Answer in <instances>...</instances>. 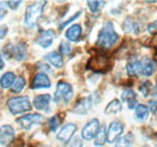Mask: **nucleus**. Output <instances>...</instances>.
<instances>
[{
  "label": "nucleus",
  "mask_w": 157,
  "mask_h": 147,
  "mask_svg": "<svg viewBox=\"0 0 157 147\" xmlns=\"http://www.w3.org/2000/svg\"><path fill=\"white\" fill-rule=\"evenodd\" d=\"M5 4L10 7V9H12V10H16L18 6H20L21 4H22V1H5Z\"/></svg>",
  "instance_id": "nucleus-34"
},
{
  "label": "nucleus",
  "mask_w": 157,
  "mask_h": 147,
  "mask_svg": "<svg viewBox=\"0 0 157 147\" xmlns=\"http://www.w3.org/2000/svg\"><path fill=\"white\" fill-rule=\"evenodd\" d=\"M6 34H7V27L6 25H1L0 27V40L6 36Z\"/></svg>",
  "instance_id": "nucleus-37"
},
{
  "label": "nucleus",
  "mask_w": 157,
  "mask_h": 147,
  "mask_svg": "<svg viewBox=\"0 0 157 147\" xmlns=\"http://www.w3.org/2000/svg\"><path fill=\"white\" fill-rule=\"evenodd\" d=\"M15 80H16V76H15V74L13 73H11V71L5 73L1 77H0V86H1V88L6 89V88L12 87Z\"/></svg>",
  "instance_id": "nucleus-20"
},
{
  "label": "nucleus",
  "mask_w": 157,
  "mask_h": 147,
  "mask_svg": "<svg viewBox=\"0 0 157 147\" xmlns=\"http://www.w3.org/2000/svg\"><path fill=\"white\" fill-rule=\"evenodd\" d=\"M51 87V80L50 77L44 73H38L33 81H32V88L33 89H41V88H50Z\"/></svg>",
  "instance_id": "nucleus-13"
},
{
  "label": "nucleus",
  "mask_w": 157,
  "mask_h": 147,
  "mask_svg": "<svg viewBox=\"0 0 157 147\" xmlns=\"http://www.w3.org/2000/svg\"><path fill=\"white\" fill-rule=\"evenodd\" d=\"M48 126H50V129H51V131H56L58 127L60 126V118H59V116H53V117H51L50 118V121H48Z\"/></svg>",
  "instance_id": "nucleus-29"
},
{
  "label": "nucleus",
  "mask_w": 157,
  "mask_h": 147,
  "mask_svg": "<svg viewBox=\"0 0 157 147\" xmlns=\"http://www.w3.org/2000/svg\"><path fill=\"white\" fill-rule=\"evenodd\" d=\"M80 15H81V11L76 12V13H75V15H74L73 17H70V18H68L67 21H64V22H63V23H62V24L59 25V29H64V28H65V27H67V25H68L69 23H71L73 21H75L76 18H78V16H80Z\"/></svg>",
  "instance_id": "nucleus-32"
},
{
  "label": "nucleus",
  "mask_w": 157,
  "mask_h": 147,
  "mask_svg": "<svg viewBox=\"0 0 157 147\" xmlns=\"http://www.w3.org/2000/svg\"><path fill=\"white\" fill-rule=\"evenodd\" d=\"M81 35H82V27L80 24H73L65 32V37L71 42H78Z\"/></svg>",
  "instance_id": "nucleus-17"
},
{
  "label": "nucleus",
  "mask_w": 157,
  "mask_h": 147,
  "mask_svg": "<svg viewBox=\"0 0 157 147\" xmlns=\"http://www.w3.org/2000/svg\"><path fill=\"white\" fill-rule=\"evenodd\" d=\"M99 129H100L99 121L97 118H93L88 123L85 124V127L82 128V131H81V136L83 140H92L98 134Z\"/></svg>",
  "instance_id": "nucleus-8"
},
{
  "label": "nucleus",
  "mask_w": 157,
  "mask_h": 147,
  "mask_svg": "<svg viewBox=\"0 0 157 147\" xmlns=\"http://www.w3.org/2000/svg\"><path fill=\"white\" fill-rule=\"evenodd\" d=\"M145 147H147V146H145Z\"/></svg>",
  "instance_id": "nucleus-41"
},
{
  "label": "nucleus",
  "mask_w": 157,
  "mask_h": 147,
  "mask_svg": "<svg viewBox=\"0 0 157 147\" xmlns=\"http://www.w3.org/2000/svg\"><path fill=\"white\" fill-rule=\"evenodd\" d=\"M147 32L150 34H157V19L147 25Z\"/></svg>",
  "instance_id": "nucleus-33"
},
{
  "label": "nucleus",
  "mask_w": 157,
  "mask_h": 147,
  "mask_svg": "<svg viewBox=\"0 0 157 147\" xmlns=\"http://www.w3.org/2000/svg\"><path fill=\"white\" fill-rule=\"evenodd\" d=\"M134 141V135L132 133H128L121 138H118L115 142V147H131Z\"/></svg>",
  "instance_id": "nucleus-21"
},
{
  "label": "nucleus",
  "mask_w": 157,
  "mask_h": 147,
  "mask_svg": "<svg viewBox=\"0 0 157 147\" xmlns=\"http://www.w3.org/2000/svg\"><path fill=\"white\" fill-rule=\"evenodd\" d=\"M45 5H46V1H39V2H33L27 7L25 16H24V24L27 27L32 28L38 23V21L42 15Z\"/></svg>",
  "instance_id": "nucleus-3"
},
{
  "label": "nucleus",
  "mask_w": 157,
  "mask_h": 147,
  "mask_svg": "<svg viewBox=\"0 0 157 147\" xmlns=\"http://www.w3.org/2000/svg\"><path fill=\"white\" fill-rule=\"evenodd\" d=\"M15 139V130L11 126L5 124L0 127V145L6 146L11 144Z\"/></svg>",
  "instance_id": "nucleus-11"
},
{
  "label": "nucleus",
  "mask_w": 157,
  "mask_h": 147,
  "mask_svg": "<svg viewBox=\"0 0 157 147\" xmlns=\"http://www.w3.org/2000/svg\"><path fill=\"white\" fill-rule=\"evenodd\" d=\"M157 69V64L156 62L150 58V57H143L140 60H139V75H143V76H151L154 75Z\"/></svg>",
  "instance_id": "nucleus-6"
},
{
  "label": "nucleus",
  "mask_w": 157,
  "mask_h": 147,
  "mask_svg": "<svg viewBox=\"0 0 157 147\" xmlns=\"http://www.w3.org/2000/svg\"><path fill=\"white\" fill-rule=\"evenodd\" d=\"M6 13H7V12H6V10H5L2 6H0V19L4 18V17L6 16Z\"/></svg>",
  "instance_id": "nucleus-38"
},
{
  "label": "nucleus",
  "mask_w": 157,
  "mask_h": 147,
  "mask_svg": "<svg viewBox=\"0 0 157 147\" xmlns=\"http://www.w3.org/2000/svg\"><path fill=\"white\" fill-rule=\"evenodd\" d=\"M156 50H157V48H156Z\"/></svg>",
  "instance_id": "nucleus-42"
},
{
  "label": "nucleus",
  "mask_w": 157,
  "mask_h": 147,
  "mask_svg": "<svg viewBox=\"0 0 157 147\" xmlns=\"http://www.w3.org/2000/svg\"><path fill=\"white\" fill-rule=\"evenodd\" d=\"M73 95H74V91H73L71 85H69L67 82H63V81L58 82L56 92H55V100L57 103L62 101V103L68 104L71 100Z\"/></svg>",
  "instance_id": "nucleus-5"
},
{
  "label": "nucleus",
  "mask_w": 157,
  "mask_h": 147,
  "mask_svg": "<svg viewBox=\"0 0 157 147\" xmlns=\"http://www.w3.org/2000/svg\"><path fill=\"white\" fill-rule=\"evenodd\" d=\"M75 131H76V124H74V123H67L63 128L59 130V133L57 134V139H58L59 141L67 144L73 138V135L75 134Z\"/></svg>",
  "instance_id": "nucleus-12"
},
{
  "label": "nucleus",
  "mask_w": 157,
  "mask_h": 147,
  "mask_svg": "<svg viewBox=\"0 0 157 147\" xmlns=\"http://www.w3.org/2000/svg\"><path fill=\"white\" fill-rule=\"evenodd\" d=\"M118 41V34L115 32L113 23L106 22L103 28L100 29L98 34V39H97V45L99 47L103 48H110L113 46L116 45Z\"/></svg>",
  "instance_id": "nucleus-1"
},
{
  "label": "nucleus",
  "mask_w": 157,
  "mask_h": 147,
  "mask_svg": "<svg viewBox=\"0 0 157 147\" xmlns=\"http://www.w3.org/2000/svg\"><path fill=\"white\" fill-rule=\"evenodd\" d=\"M152 95L157 98V85L155 86V87H154V89H152Z\"/></svg>",
  "instance_id": "nucleus-40"
},
{
  "label": "nucleus",
  "mask_w": 157,
  "mask_h": 147,
  "mask_svg": "<svg viewBox=\"0 0 157 147\" xmlns=\"http://www.w3.org/2000/svg\"><path fill=\"white\" fill-rule=\"evenodd\" d=\"M127 71L129 75H138V71H139V60L138 59H133L127 64Z\"/></svg>",
  "instance_id": "nucleus-27"
},
{
  "label": "nucleus",
  "mask_w": 157,
  "mask_h": 147,
  "mask_svg": "<svg viewBox=\"0 0 157 147\" xmlns=\"http://www.w3.org/2000/svg\"><path fill=\"white\" fill-rule=\"evenodd\" d=\"M45 58L55 68H62L63 66V57L58 52H50Z\"/></svg>",
  "instance_id": "nucleus-19"
},
{
  "label": "nucleus",
  "mask_w": 157,
  "mask_h": 147,
  "mask_svg": "<svg viewBox=\"0 0 157 147\" xmlns=\"http://www.w3.org/2000/svg\"><path fill=\"white\" fill-rule=\"evenodd\" d=\"M34 107L39 111H50V104H51V95L50 94H40L34 98Z\"/></svg>",
  "instance_id": "nucleus-15"
},
{
  "label": "nucleus",
  "mask_w": 157,
  "mask_h": 147,
  "mask_svg": "<svg viewBox=\"0 0 157 147\" xmlns=\"http://www.w3.org/2000/svg\"><path fill=\"white\" fill-rule=\"evenodd\" d=\"M93 105V101H92V96H87V98H82L80 99L76 105L74 106L73 112L74 113H78V115H86L88 110L92 107Z\"/></svg>",
  "instance_id": "nucleus-16"
},
{
  "label": "nucleus",
  "mask_w": 157,
  "mask_h": 147,
  "mask_svg": "<svg viewBox=\"0 0 157 147\" xmlns=\"http://www.w3.org/2000/svg\"><path fill=\"white\" fill-rule=\"evenodd\" d=\"M25 87V80H24V77H16V80H15V82H13V85H12V92L13 93H18L21 92L23 88Z\"/></svg>",
  "instance_id": "nucleus-26"
},
{
  "label": "nucleus",
  "mask_w": 157,
  "mask_h": 147,
  "mask_svg": "<svg viewBox=\"0 0 157 147\" xmlns=\"http://www.w3.org/2000/svg\"><path fill=\"white\" fill-rule=\"evenodd\" d=\"M123 129H124V126L122 122H120V121L111 122L108 127V130H106V141L108 142L116 141L120 138V135L123 133Z\"/></svg>",
  "instance_id": "nucleus-9"
},
{
  "label": "nucleus",
  "mask_w": 157,
  "mask_h": 147,
  "mask_svg": "<svg viewBox=\"0 0 157 147\" xmlns=\"http://www.w3.org/2000/svg\"><path fill=\"white\" fill-rule=\"evenodd\" d=\"M55 37H56V34L53 30H42L36 39V43L42 48H47L53 43Z\"/></svg>",
  "instance_id": "nucleus-14"
},
{
  "label": "nucleus",
  "mask_w": 157,
  "mask_h": 147,
  "mask_svg": "<svg viewBox=\"0 0 157 147\" xmlns=\"http://www.w3.org/2000/svg\"><path fill=\"white\" fill-rule=\"evenodd\" d=\"M44 119H45V118H44L42 115H39V113H28V115H24V116H22L21 118H18L17 122H18V124H20L23 129L29 130L33 126L42 123Z\"/></svg>",
  "instance_id": "nucleus-7"
},
{
  "label": "nucleus",
  "mask_w": 157,
  "mask_h": 147,
  "mask_svg": "<svg viewBox=\"0 0 157 147\" xmlns=\"http://www.w3.org/2000/svg\"><path fill=\"white\" fill-rule=\"evenodd\" d=\"M121 99L127 103L128 109L133 110L134 107H137V94H136V92H133L132 89L123 91L122 94H121Z\"/></svg>",
  "instance_id": "nucleus-18"
},
{
  "label": "nucleus",
  "mask_w": 157,
  "mask_h": 147,
  "mask_svg": "<svg viewBox=\"0 0 157 147\" xmlns=\"http://www.w3.org/2000/svg\"><path fill=\"white\" fill-rule=\"evenodd\" d=\"M149 107L143 105V104H139L136 107V118H137L139 122H144L146 121L147 116H149Z\"/></svg>",
  "instance_id": "nucleus-22"
},
{
  "label": "nucleus",
  "mask_w": 157,
  "mask_h": 147,
  "mask_svg": "<svg viewBox=\"0 0 157 147\" xmlns=\"http://www.w3.org/2000/svg\"><path fill=\"white\" fill-rule=\"evenodd\" d=\"M121 110H122V104H121V101H118L117 99H114V100H111V101L106 105V107H105V113H108V115L118 113Z\"/></svg>",
  "instance_id": "nucleus-23"
},
{
  "label": "nucleus",
  "mask_w": 157,
  "mask_h": 147,
  "mask_svg": "<svg viewBox=\"0 0 157 147\" xmlns=\"http://www.w3.org/2000/svg\"><path fill=\"white\" fill-rule=\"evenodd\" d=\"M59 51H60V53L64 55H68L71 53V46H70V43L69 42H65V41H63V42H60V45H59Z\"/></svg>",
  "instance_id": "nucleus-31"
},
{
  "label": "nucleus",
  "mask_w": 157,
  "mask_h": 147,
  "mask_svg": "<svg viewBox=\"0 0 157 147\" xmlns=\"http://www.w3.org/2000/svg\"><path fill=\"white\" fill-rule=\"evenodd\" d=\"M139 91L141 92L143 96H147V95H149V93L151 92V83H150L149 81L143 82V83L139 86Z\"/></svg>",
  "instance_id": "nucleus-30"
},
{
  "label": "nucleus",
  "mask_w": 157,
  "mask_h": 147,
  "mask_svg": "<svg viewBox=\"0 0 157 147\" xmlns=\"http://www.w3.org/2000/svg\"><path fill=\"white\" fill-rule=\"evenodd\" d=\"M105 141H106V130H105V127H100L98 134L94 138V145L103 146L105 144Z\"/></svg>",
  "instance_id": "nucleus-25"
},
{
  "label": "nucleus",
  "mask_w": 157,
  "mask_h": 147,
  "mask_svg": "<svg viewBox=\"0 0 157 147\" xmlns=\"http://www.w3.org/2000/svg\"><path fill=\"white\" fill-rule=\"evenodd\" d=\"M87 69L92 70L93 73L105 74L111 69V60L105 55H94L90 58L87 63Z\"/></svg>",
  "instance_id": "nucleus-2"
},
{
  "label": "nucleus",
  "mask_w": 157,
  "mask_h": 147,
  "mask_svg": "<svg viewBox=\"0 0 157 147\" xmlns=\"http://www.w3.org/2000/svg\"><path fill=\"white\" fill-rule=\"evenodd\" d=\"M149 106H150V111L152 113H156L157 112V100H151L149 101Z\"/></svg>",
  "instance_id": "nucleus-35"
},
{
  "label": "nucleus",
  "mask_w": 157,
  "mask_h": 147,
  "mask_svg": "<svg viewBox=\"0 0 157 147\" xmlns=\"http://www.w3.org/2000/svg\"><path fill=\"white\" fill-rule=\"evenodd\" d=\"M6 52L10 53V57L15 58L16 60L18 62H22L27 58V45L23 43V42H20V43H16V45H10L7 48H6Z\"/></svg>",
  "instance_id": "nucleus-10"
},
{
  "label": "nucleus",
  "mask_w": 157,
  "mask_h": 147,
  "mask_svg": "<svg viewBox=\"0 0 157 147\" xmlns=\"http://www.w3.org/2000/svg\"><path fill=\"white\" fill-rule=\"evenodd\" d=\"M2 68H4V60H2L1 55H0V70H2Z\"/></svg>",
  "instance_id": "nucleus-39"
},
{
  "label": "nucleus",
  "mask_w": 157,
  "mask_h": 147,
  "mask_svg": "<svg viewBox=\"0 0 157 147\" xmlns=\"http://www.w3.org/2000/svg\"><path fill=\"white\" fill-rule=\"evenodd\" d=\"M122 28H123V30H124L126 33H134V34H138V33H139V25H138L136 22H133L132 18L126 19Z\"/></svg>",
  "instance_id": "nucleus-24"
},
{
  "label": "nucleus",
  "mask_w": 157,
  "mask_h": 147,
  "mask_svg": "<svg viewBox=\"0 0 157 147\" xmlns=\"http://www.w3.org/2000/svg\"><path fill=\"white\" fill-rule=\"evenodd\" d=\"M7 107H9V110L12 115H18V113L30 111L32 105H30L29 98L27 95H22V96L11 98L7 101Z\"/></svg>",
  "instance_id": "nucleus-4"
},
{
  "label": "nucleus",
  "mask_w": 157,
  "mask_h": 147,
  "mask_svg": "<svg viewBox=\"0 0 157 147\" xmlns=\"http://www.w3.org/2000/svg\"><path fill=\"white\" fill-rule=\"evenodd\" d=\"M70 147H82V140L78 139V138H75V139L71 141Z\"/></svg>",
  "instance_id": "nucleus-36"
},
{
  "label": "nucleus",
  "mask_w": 157,
  "mask_h": 147,
  "mask_svg": "<svg viewBox=\"0 0 157 147\" xmlns=\"http://www.w3.org/2000/svg\"><path fill=\"white\" fill-rule=\"evenodd\" d=\"M87 4H88V7H90V10L92 11V12H98L100 9H103L104 7V5H105V2L104 1H87Z\"/></svg>",
  "instance_id": "nucleus-28"
}]
</instances>
